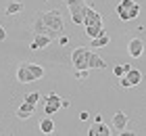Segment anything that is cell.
<instances>
[{
  "label": "cell",
  "mask_w": 146,
  "mask_h": 136,
  "mask_svg": "<svg viewBox=\"0 0 146 136\" xmlns=\"http://www.w3.org/2000/svg\"><path fill=\"white\" fill-rule=\"evenodd\" d=\"M131 6H134V0H121V2H119L117 6H115V11H117V15H119V19H125V13H127Z\"/></svg>",
  "instance_id": "obj_15"
},
{
  "label": "cell",
  "mask_w": 146,
  "mask_h": 136,
  "mask_svg": "<svg viewBox=\"0 0 146 136\" xmlns=\"http://www.w3.org/2000/svg\"><path fill=\"white\" fill-rule=\"evenodd\" d=\"M140 11H142V6L138 4V2H134V6L125 13V19H123V21H131V19H136L138 15H140Z\"/></svg>",
  "instance_id": "obj_20"
},
{
  "label": "cell",
  "mask_w": 146,
  "mask_h": 136,
  "mask_svg": "<svg viewBox=\"0 0 146 136\" xmlns=\"http://www.w3.org/2000/svg\"><path fill=\"white\" fill-rule=\"evenodd\" d=\"M40 17H42V21L46 23V27H50L52 31H56L58 36L65 31V21L61 17V13H58L56 9L54 11H44V13H38Z\"/></svg>",
  "instance_id": "obj_2"
},
{
  "label": "cell",
  "mask_w": 146,
  "mask_h": 136,
  "mask_svg": "<svg viewBox=\"0 0 146 136\" xmlns=\"http://www.w3.org/2000/svg\"><path fill=\"white\" fill-rule=\"evenodd\" d=\"M119 86H121V88H131V84L127 82V78H125V76L119 78Z\"/></svg>",
  "instance_id": "obj_25"
},
{
  "label": "cell",
  "mask_w": 146,
  "mask_h": 136,
  "mask_svg": "<svg viewBox=\"0 0 146 136\" xmlns=\"http://www.w3.org/2000/svg\"><path fill=\"white\" fill-rule=\"evenodd\" d=\"M102 33H104V27H102V23H96V25H86V36H88L90 40H92V38L102 36Z\"/></svg>",
  "instance_id": "obj_16"
},
{
  "label": "cell",
  "mask_w": 146,
  "mask_h": 136,
  "mask_svg": "<svg viewBox=\"0 0 146 136\" xmlns=\"http://www.w3.org/2000/svg\"><path fill=\"white\" fill-rule=\"evenodd\" d=\"M2 40H6V29H4V27H0V42H2Z\"/></svg>",
  "instance_id": "obj_30"
},
{
  "label": "cell",
  "mask_w": 146,
  "mask_h": 136,
  "mask_svg": "<svg viewBox=\"0 0 146 136\" xmlns=\"http://www.w3.org/2000/svg\"><path fill=\"white\" fill-rule=\"evenodd\" d=\"M88 134H90V136H98V124H94V126H90V130H88Z\"/></svg>",
  "instance_id": "obj_27"
},
{
  "label": "cell",
  "mask_w": 146,
  "mask_h": 136,
  "mask_svg": "<svg viewBox=\"0 0 146 136\" xmlns=\"http://www.w3.org/2000/svg\"><path fill=\"white\" fill-rule=\"evenodd\" d=\"M113 128L117 130V134L127 128V115H125L123 111H117L115 115H113Z\"/></svg>",
  "instance_id": "obj_11"
},
{
  "label": "cell",
  "mask_w": 146,
  "mask_h": 136,
  "mask_svg": "<svg viewBox=\"0 0 146 136\" xmlns=\"http://www.w3.org/2000/svg\"><path fill=\"white\" fill-rule=\"evenodd\" d=\"M67 2V9H69V15H71V21L75 25H84V19H86V11H88V0H65Z\"/></svg>",
  "instance_id": "obj_1"
},
{
  "label": "cell",
  "mask_w": 146,
  "mask_h": 136,
  "mask_svg": "<svg viewBox=\"0 0 146 136\" xmlns=\"http://www.w3.org/2000/svg\"><path fill=\"white\" fill-rule=\"evenodd\" d=\"M88 67H90V69H104V67H107V63H104V59H100L94 50H92L90 61H88Z\"/></svg>",
  "instance_id": "obj_14"
},
{
  "label": "cell",
  "mask_w": 146,
  "mask_h": 136,
  "mask_svg": "<svg viewBox=\"0 0 146 136\" xmlns=\"http://www.w3.org/2000/svg\"><path fill=\"white\" fill-rule=\"evenodd\" d=\"M88 117H90L88 111H82V113H79V119H82V121H88Z\"/></svg>",
  "instance_id": "obj_29"
},
{
  "label": "cell",
  "mask_w": 146,
  "mask_h": 136,
  "mask_svg": "<svg viewBox=\"0 0 146 136\" xmlns=\"http://www.w3.org/2000/svg\"><path fill=\"white\" fill-rule=\"evenodd\" d=\"M136 134H138V132H134V130H127V128L119 132V136H136Z\"/></svg>",
  "instance_id": "obj_26"
},
{
  "label": "cell",
  "mask_w": 146,
  "mask_h": 136,
  "mask_svg": "<svg viewBox=\"0 0 146 136\" xmlns=\"http://www.w3.org/2000/svg\"><path fill=\"white\" fill-rule=\"evenodd\" d=\"M98 134H100V136H109V134H113V132H111V128H109L107 124H102V121H100V124H98Z\"/></svg>",
  "instance_id": "obj_23"
},
{
  "label": "cell",
  "mask_w": 146,
  "mask_h": 136,
  "mask_svg": "<svg viewBox=\"0 0 146 136\" xmlns=\"http://www.w3.org/2000/svg\"><path fill=\"white\" fill-rule=\"evenodd\" d=\"M21 11H23V2H19V0H11V2L6 4V9H4L6 15H19Z\"/></svg>",
  "instance_id": "obj_18"
},
{
  "label": "cell",
  "mask_w": 146,
  "mask_h": 136,
  "mask_svg": "<svg viewBox=\"0 0 146 136\" xmlns=\"http://www.w3.org/2000/svg\"><path fill=\"white\" fill-rule=\"evenodd\" d=\"M129 69H131V65H129V63L115 65V67H113V76H115V78H121V76H125V73H127Z\"/></svg>",
  "instance_id": "obj_21"
},
{
  "label": "cell",
  "mask_w": 146,
  "mask_h": 136,
  "mask_svg": "<svg viewBox=\"0 0 146 136\" xmlns=\"http://www.w3.org/2000/svg\"><path fill=\"white\" fill-rule=\"evenodd\" d=\"M127 52H129V57L140 59V57H142V52H144V44H142V40H140V38H131L129 42H127Z\"/></svg>",
  "instance_id": "obj_5"
},
{
  "label": "cell",
  "mask_w": 146,
  "mask_h": 136,
  "mask_svg": "<svg viewBox=\"0 0 146 136\" xmlns=\"http://www.w3.org/2000/svg\"><path fill=\"white\" fill-rule=\"evenodd\" d=\"M88 73H90V69H75V78L77 80H86Z\"/></svg>",
  "instance_id": "obj_24"
},
{
  "label": "cell",
  "mask_w": 146,
  "mask_h": 136,
  "mask_svg": "<svg viewBox=\"0 0 146 136\" xmlns=\"http://www.w3.org/2000/svg\"><path fill=\"white\" fill-rule=\"evenodd\" d=\"M58 44H61V46H67V44H69V38H67V36H58Z\"/></svg>",
  "instance_id": "obj_28"
},
{
  "label": "cell",
  "mask_w": 146,
  "mask_h": 136,
  "mask_svg": "<svg viewBox=\"0 0 146 136\" xmlns=\"http://www.w3.org/2000/svg\"><path fill=\"white\" fill-rule=\"evenodd\" d=\"M42 98H44V96H42L40 92H29L27 96H25V100H27V103H31V105H38Z\"/></svg>",
  "instance_id": "obj_22"
},
{
  "label": "cell",
  "mask_w": 146,
  "mask_h": 136,
  "mask_svg": "<svg viewBox=\"0 0 146 136\" xmlns=\"http://www.w3.org/2000/svg\"><path fill=\"white\" fill-rule=\"evenodd\" d=\"M90 54H92V50L86 48V46H77V48H73V52H71L73 69H90V67H88Z\"/></svg>",
  "instance_id": "obj_3"
},
{
  "label": "cell",
  "mask_w": 146,
  "mask_h": 136,
  "mask_svg": "<svg viewBox=\"0 0 146 136\" xmlns=\"http://www.w3.org/2000/svg\"><path fill=\"white\" fill-rule=\"evenodd\" d=\"M34 33H46V36H50L52 40H56L58 38V33L56 31H52L50 27H46V23L42 21V17H36V21H34Z\"/></svg>",
  "instance_id": "obj_6"
},
{
  "label": "cell",
  "mask_w": 146,
  "mask_h": 136,
  "mask_svg": "<svg viewBox=\"0 0 146 136\" xmlns=\"http://www.w3.org/2000/svg\"><path fill=\"white\" fill-rule=\"evenodd\" d=\"M50 42H52V38L46 36V33H34V42H31L29 48H31V50H42V48H46Z\"/></svg>",
  "instance_id": "obj_7"
},
{
  "label": "cell",
  "mask_w": 146,
  "mask_h": 136,
  "mask_svg": "<svg viewBox=\"0 0 146 136\" xmlns=\"http://www.w3.org/2000/svg\"><path fill=\"white\" fill-rule=\"evenodd\" d=\"M111 42V36L107 31L102 33V36H98V38H92L90 40V48H102V46H107Z\"/></svg>",
  "instance_id": "obj_13"
},
{
  "label": "cell",
  "mask_w": 146,
  "mask_h": 136,
  "mask_svg": "<svg viewBox=\"0 0 146 136\" xmlns=\"http://www.w3.org/2000/svg\"><path fill=\"white\" fill-rule=\"evenodd\" d=\"M42 103H44V113H46V115H54L58 109L63 107V98L58 96L56 92H48V94L42 98Z\"/></svg>",
  "instance_id": "obj_4"
},
{
  "label": "cell",
  "mask_w": 146,
  "mask_h": 136,
  "mask_svg": "<svg viewBox=\"0 0 146 136\" xmlns=\"http://www.w3.org/2000/svg\"><path fill=\"white\" fill-rule=\"evenodd\" d=\"M96 23H102V15L96 9L88 6V11H86V19H84V27L86 25H96Z\"/></svg>",
  "instance_id": "obj_9"
},
{
  "label": "cell",
  "mask_w": 146,
  "mask_h": 136,
  "mask_svg": "<svg viewBox=\"0 0 146 136\" xmlns=\"http://www.w3.org/2000/svg\"><path fill=\"white\" fill-rule=\"evenodd\" d=\"M34 111H36V105H31V103H27V100L23 98V103L19 105V109H17V117L19 119H29L31 115H34Z\"/></svg>",
  "instance_id": "obj_8"
},
{
  "label": "cell",
  "mask_w": 146,
  "mask_h": 136,
  "mask_svg": "<svg viewBox=\"0 0 146 136\" xmlns=\"http://www.w3.org/2000/svg\"><path fill=\"white\" fill-rule=\"evenodd\" d=\"M27 65V69H29V73L34 76V80H40V78H44V67L42 65H38V63H25Z\"/></svg>",
  "instance_id": "obj_19"
},
{
  "label": "cell",
  "mask_w": 146,
  "mask_h": 136,
  "mask_svg": "<svg viewBox=\"0 0 146 136\" xmlns=\"http://www.w3.org/2000/svg\"><path fill=\"white\" fill-rule=\"evenodd\" d=\"M125 78H127V82H129L131 86H138V84L142 82V71H140V69H134V67H131V69L125 73Z\"/></svg>",
  "instance_id": "obj_17"
},
{
  "label": "cell",
  "mask_w": 146,
  "mask_h": 136,
  "mask_svg": "<svg viewBox=\"0 0 146 136\" xmlns=\"http://www.w3.org/2000/svg\"><path fill=\"white\" fill-rule=\"evenodd\" d=\"M38 128H40L42 134H52V132H54V119H52V115H46L44 119H40Z\"/></svg>",
  "instance_id": "obj_12"
},
{
  "label": "cell",
  "mask_w": 146,
  "mask_h": 136,
  "mask_svg": "<svg viewBox=\"0 0 146 136\" xmlns=\"http://www.w3.org/2000/svg\"><path fill=\"white\" fill-rule=\"evenodd\" d=\"M17 82H21V84H31V82H36L25 63H21V65L17 67Z\"/></svg>",
  "instance_id": "obj_10"
}]
</instances>
